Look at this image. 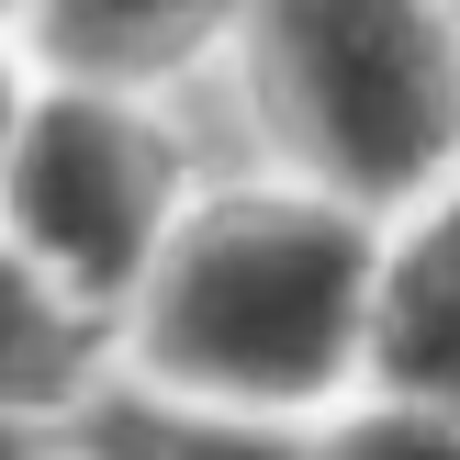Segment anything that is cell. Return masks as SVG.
<instances>
[{
  "instance_id": "6da1fadb",
  "label": "cell",
  "mask_w": 460,
  "mask_h": 460,
  "mask_svg": "<svg viewBox=\"0 0 460 460\" xmlns=\"http://www.w3.org/2000/svg\"><path fill=\"white\" fill-rule=\"evenodd\" d=\"M382 270L337 202H214L146 270V371L202 416L304 404L371 337Z\"/></svg>"
},
{
  "instance_id": "7a4b0ae2",
  "label": "cell",
  "mask_w": 460,
  "mask_h": 460,
  "mask_svg": "<svg viewBox=\"0 0 460 460\" xmlns=\"http://www.w3.org/2000/svg\"><path fill=\"white\" fill-rule=\"evenodd\" d=\"M259 90H270V124L292 135V157L349 202L427 191L438 157L460 146V34L438 12H382V0L270 12Z\"/></svg>"
},
{
  "instance_id": "3957f363",
  "label": "cell",
  "mask_w": 460,
  "mask_h": 460,
  "mask_svg": "<svg viewBox=\"0 0 460 460\" xmlns=\"http://www.w3.org/2000/svg\"><path fill=\"white\" fill-rule=\"evenodd\" d=\"M0 191H12V247L67 304L146 292L169 247V146L157 124H135V102H102V90H57L22 112Z\"/></svg>"
},
{
  "instance_id": "277c9868",
  "label": "cell",
  "mask_w": 460,
  "mask_h": 460,
  "mask_svg": "<svg viewBox=\"0 0 460 460\" xmlns=\"http://www.w3.org/2000/svg\"><path fill=\"white\" fill-rule=\"evenodd\" d=\"M371 349L427 416H460V202L394 259V281L371 304Z\"/></svg>"
},
{
  "instance_id": "5b68a950",
  "label": "cell",
  "mask_w": 460,
  "mask_h": 460,
  "mask_svg": "<svg viewBox=\"0 0 460 460\" xmlns=\"http://www.w3.org/2000/svg\"><path fill=\"white\" fill-rule=\"evenodd\" d=\"M79 359H90L79 304H67V292L45 281L22 247H0V416L79 394Z\"/></svg>"
},
{
  "instance_id": "8992f818",
  "label": "cell",
  "mask_w": 460,
  "mask_h": 460,
  "mask_svg": "<svg viewBox=\"0 0 460 460\" xmlns=\"http://www.w3.org/2000/svg\"><path fill=\"white\" fill-rule=\"evenodd\" d=\"M202 34H214V12H45V22H34V45H45L79 90H102V102H124L135 79L180 67Z\"/></svg>"
},
{
  "instance_id": "52a82bcc",
  "label": "cell",
  "mask_w": 460,
  "mask_h": 460,
  "mask_svg": "<svg viewBox=\"0 0 460 460\" xmlns=\"http://www.w3.org/2000/svg\"><path fill=\"white\" fill-rule=\"evenodd\" d=\"M79 449L90 460H304L292 438H270L247 416H202V404H102L79 427Z\"/></svg>"
},
{
  "instance_id": "ba28073f",
  "label": "cell",
  "mask_w": 460,
  "mask_h": 460,
  "mask_svg": "<svg viewBox=\"0 0 460 460\" xmlns=\"http://www.w3.org/2000/svg\"><path fill=\"white\" fill-rule=\"evenodd\" d=\"M326 460H460V416H427V404H394V416H359Z\"/></svg>"
},
{
  "instance_id": "9c48e42d",
  "label": "cell",
  "mask_w": 460,
  "mask_h": 460,
  "mask_svg": "<svg viewBox=\"0 0 460 460\" xmlns=\"http://www.w3.org/2000/svg\"><path fill=\"white\" fill-rule=\"evenodd\" d=\"M12 146H22V102H12V67H0V169H12Z\"/></svg>"
},
{
  "instance_id": "30bf717a",
  "label": "cell",
  "mask_w": 460,
  "mask_h": 460,
  "mask_svg": "<svg viewBox=\"0 0 460 460\" xmlns=\"http://www.w3.org/2000/svg\"><path fill=\"white\" fill-rule=\"evenodd\" d=\"M0 460H12V438H0Z\"/></svg>"
}]
</instances>
